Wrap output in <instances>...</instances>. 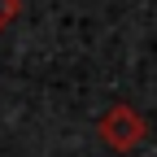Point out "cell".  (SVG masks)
<instances>
[{
	"instance_id": "1",
	"label": "cell",
	"mask_w": 157,
	"mask_h": 157,
	"mask_svg": "<svg viewBox=\"0 0 157 157\" xmlns=\"http://www.w3.org/2000/svg\"><path fill=\"white\" fill-rule=\"evenodd\" d=\"M13 17V0H0V22H9Z\"/></svg>"
}]
</instances>
